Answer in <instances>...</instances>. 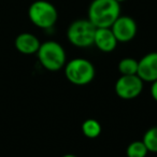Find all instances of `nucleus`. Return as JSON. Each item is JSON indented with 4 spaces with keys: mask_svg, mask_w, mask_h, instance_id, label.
<instances>
[{
    "mask_svg": "<svg viewBox=\"0 0 157 157\" xmlns=\"http://www.w3.org/2000/svg\"><path fill=\"white\" fill-rule=\"evenodd\" d=\"M142 142L150 153H157V126L151 127L144 132Z\"/></svg>",
    "mask_w": 157,
    "mask_h": 157,
    "instance_id": "nucleus-13",
    "label": "nucleus"
},
{
    "mask_svg": "<svg viewBox=\"0 0 157 157\" xmlns=\"http://www.w3.org/2000/svg\"><path fill=\"white\" fill-rule=\"evenodd\" d=\"M148 151L142 140H136L128 144L126 148V156L127 157H146Z\"/></svg>",
    "mask_w": 157,
    "mask_h": 157,
    "instance_id": "nucleus-14",
    "label": "nucleus"
},
{
    "mask_svg": "<svg viewBox=\"0 0 157 157\" xmlns=\"http://www.w3.org/2000/svg\"><path fill=\"white\" fill-rule=\"evenodd\" d=\"M117 69L121 75H133L138 72V60L131 57H125L118 63Z\"/></svg>",
    "mask_w": 157,
    "mask_h": 157,
    "instance_id": "nucleus-12",
    "label": "nucleus"
},
{
    "mask_svg": "<svg viewBox=\"0 0 157 157\" xmlns=\"http://www.w3.org/2000/svg\"><path fill=\"white\" fill-rule=\"evenodd\" d=\"M65 75L71 84L84 86L93 82L96 70L93 63L85 58H74L66 63Z\"/></svg>",
    "mask_w": 157,
    "mask_h": 157,
    "instance_id": "nucleus-3",
    "label": "nucleus"
},
{
    "mask_svg": "<svg viewBox=\"0 0 157 157\" xmlns=\"http://www.w3.org/2000/svg\"><path fill=\"white\" fill-rule=\"evenodd\" d=\"M116 1H118V2H123V1H126V0H116Z\"/></svg>",
    "mask_w": 157,
    "mask_h": 157,
    "instance_id": "nucleus-17",
    "label": "nucleus"
},
{
    "mask_svg": "<svg viewBox=\"0 0 157 157\" xmlns=\"http://www.w3.org/2000/svg\"><path fill=\"white\" fill-rule=\"evenodd\" d=\"M117 40H116L114 33H112L111 28H97L95 33L94 45L98 50L103 53H111L117 46Z\"/></svg>",
    "mask_w": 157,
    "mask_h": 157,
    "instance_id": "nucleus-9",
    "label": "nucleus"
},
{
    "mask_svg": "<svg viewBox=\"0 0 157 157\" xmlns=\"http://www.w3.org/2000/svg\"><path fill=\"white\" fill-rule=\"evenodd\" d=\"M61 157H76L75 155H73V154H65V155H63Z\"/></svg>",
    "mask_w": 157,
    "mask_h": 157,
    "instance_id": "nucleus-16",
    "label": "nucleus"
},
{
    "mask_svg": "<svg viewBox=\"0 0 157 157\" xmlns=\"http://www.w3.org/2000/svg\"><path fill=\"white\" fill-rule=\"evenodd\" d=\"M81 130L83 135L88 139H96L101 133V125L95 118H87L83 122L81 126Z\"/></svg>",
    "mask_w": 157,
    "mask_h": 157,
    "instance_id": "nucleus-11",
    "label": "nucleus"
},
{
    "mask_svg": "<svg viewBox=\"0 0 157 157\" xmlns=\"http://www.w3.org/2000/svg\"><path fill=\"white\" fill-rule=\"evenodd\" d=\"M110 28L115 36L117 42L122 43L133 40L138 30L136 21L128 15H120Z\"/></svg>",
    "mask_w": 157,
    "mask_h": 157,
    "instance_id": "nucleus-7",
    "label": "nucleus"
},
{
    "mask_svg": "<svg viewBox=\"0 0 157 157\" xmlns=\"http://www.w3.org/2000/svg\"><path fill=\"white\" fill-rule=\"evenodd\" d=\"M121 15V5L116 0H93L87 18L96 28H110Z\"/></svg>",
    "mask_w": 157,
    "mask_h": 157,
    "instance_id": "nucleus-1",
    "label": "nucleus"
},
{
    "mask_svg": "<svg viewBox=\"0 0 157 157\" xmlns=\"http://www.w3.org/2000/svg\"><path fill=\"white\" fill-rule=\"evenodd\" d=\"M143 83L137 75H121L115 82V94L123 100H132L137 98L143 90Z\"/></svg>",
    "mask_w": 157,
    "mask_h": 157,
    "instance_id": "nucleus-6",
    "label": "nucleus"
},
{
    "mask_svg": "<svg viewBox=\"0 0 157 157\" xmlns=\"http://www.w3.org/2000/svg\"><path fill=\"white\" fill-rule=\"evenodd\" d=\"M28 17L36 27L52 28L58 20V12L53 3L46 0H36L29 6Z\"/></svg>",
    "mask_w": 157,
    "mask_h": 157,
    "instance_id": "nucleus-4",
    "label": "nucleus"
},
{
    "mask_svg": "<svg viewBox=\"0 0 157 157\" xmlns=\"http://www.w3.org/2000/svg\"><path fill=\"white\" fill-rule=\"evenodd\" d=\"M40 44H41V42L39 41V39L30 33H20L14 41L15 48L24 55L37 54Z\"/></svg>",
    "mask_w": 157,
    "mask_h": 157,
    "instance_id": "nucleus-10",
    "label": "nucleus"
},
{
    "mask_svg": "<svg viewBox=\"0 0 157 157\" xmlns=\"http://www.w3.org/2000/svg\"><path fill=\"white\" fill-rule=\"evenodd\" d=\"M151 96L157 102V80L152 82V85H151Z\"/></svg>",
    "mask_w": 157,
    "mask_h": 157,
    "instance_id": "nucleus-15",
    "label": "nucleus"
},
{
    "mask_svg": "<svg viewBox=\"0 0 157 157\" xmlns=\"http://www.w3.org/2000/svg\"><path fill=\"white\" fill-rule=\"evenodd\" d=\"M96 27L88 18L76 20L69 25L67 29V39L75 48H85L94 45Z\"/></svg>",
    "mask_w": 157,
    "mask_h": 157,
    "instance_id": "nucleus-5",
    "label": "nucleus"
},
{
    "mask_svg": "<svg viewBox=\"0 0 157 157\" xmlns=\"http://www.w3.org/2000/svg\"><path fill=\"white\" fill-rule=\"evenodd\" d=\"M137 75L143 82H152L157 80V52H151L145 54L140 60H138Z\"/></svg>",
    "mask_w": 157,
    "mask_h": 157,
    "instance_id": "nucleus-8",
    "label": "nucleus"
},
{
    "mask_svg": "<svg viewBox=\"0 0 157 157\" xmlns=\"http://www.w3.org/2000/svg\"><path fill=\"white\" fill-rule=\"evenodd\" d=\"M39 63L48 71H58L66 65V52L60 43L48 40L40 44L37 52Z\"/></svg>",
    "mask_w": 157,
    "mask_h": 157,
    "instance_id": "nucleus-2",
    "label": "nucleus"
}]
</instances>
